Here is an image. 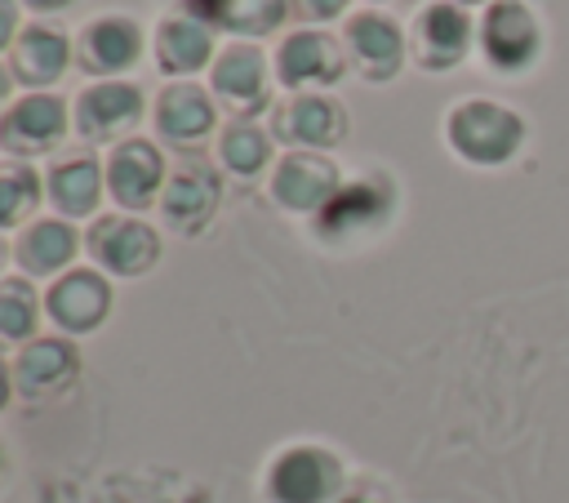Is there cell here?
<instances>
[{
  "label": "cell",
  "mask_w": 569,
  "mask_h": 503,
  "mask_svg": "<svg viewBox=\"0 0 569 503\" xmlns=\"http://www.w3.org/2000/svg\"><path fill=\"white\" fill-rule=\"evenodd\" d=\"M18 31V0H0V49L13 40Z\"/></svg>",
  "instance_id": "28"
},
{
  "label": "cell",
  "mask_w": 569,
  "mask_h": 503,
  "mask_svg": "<svg viewBox=\"0 0 569 503\" xmlns=\"http://www.w3.org/2000/svg\"><path fill=\"white\" fill-rule=\"evenodd\" d=\"M76 227L62 223V218H36L22 227L18 245H13V258L27 276H53L62 272L71 258H76Z\"/></svg>",
  "instance_id": "21"
},
{
  "label": "cell",
  "mask_w": 569,
  "mask_h": 503,
  "mask_svg": "<svg viewBox=\"0 0 569 503\" xmlns=\"http://www.w3.org/2000/svg\"><path fill=\"white\" fill-rule=\"evenodd\" d=\"M80 378V352L71 338H31L13 361V392L27 405H49Z\"/></svg>",
  "instance_id": "4"
},
{
  "label": "cell",
  "mask_w": 569,
  "mask_h": 503,
  "mask_svg": "<svg viewBox=\"0 0 569 503\" xmlns=\"http://www.w3.org/2000/svg\"><path fill=\"white\" fill-rule=\"evenodd\" d=\"M480 45L498 71H520L538 53V18L520 0H498L480 22Z\"/></svg>",
  "instance_id": "13"
},
{
  "label": "cell",
  "mask_w": 569,
  "mask_h": 503,
  "mask_svg": "<svg viewBox=\"0 0 569 503\" xmlns=\"http://www.w3.org/2000/svg\"><path fill=\"white\" fill-rule=\"evenodd\" d=\"M89 254L98 267H107L111 276H142L156 267L160 258V236L142 223V218H120V214H107L89 227L84 236Z\"/></svg>",
  "instance_id": "6"
},
{
  "label": "cell",
  "mask_w": 569,
  "mask_h": 503,
  "mask_svg": "<svg viewBox=\"0 0 569 503\" xmlns=\"http://www.w3.org/2000/svg\"><path fill=\"white\" fill-rule=\"evenodd\" d=\"M293 18H311V22H329L347 9V0H289Z\"/></svg>",
  "instance_id": "27"
},
{
  "label": "cell",
  "mask_w": 569,
  "mask_h": 503,
  "mask_svg": "<svg viewBox=\"0 0 569 503\" xmlns=\"http://www.w3.org/2000/svg\"><path fill=\"white\" fill-rule=\"evenodd\" d=\"M9 89H13V71H4V67H0V102L9 98Z\"/></svg>",
  "instance_id": "32"
},
{
  "label": "cell",
  "mask_w": 569,
  "mask_h": 503,
  "mask_svg": "<svg viewBox=\"0 0 569 503\" xmlns=\"http://www.w3.org/2000/svg\"><path fill=\"white\" fill-rule=\"evenodd\" d=\"M49 200L67 218H84L102 200V165L93 156H67L49 169Z\"/></svg>",
  "instance_id": "23"
},
{
  "label": "cell",
  "mask_w": 569,
  "mask_h": 503,
  "mask_svg": "<svg viewBox=\"0 0 569 503\" xmlns=\"http://www.w3.org/2000/svg\"><path fill=\"white\" fill-rule=\"evenodd\" d=\"M467 40H471V22L458 4H427L413 27V58L427 71H445V67L462 62Z\"/></svg>",
  "instance_id": "18"
},
{
  "label": "cell",
  "mask_w": 569,
  "mask_h": 503,
  "mask_svg": "<svg viewBox=\"0 0 569 503\" xmlns=\"http://www.w3.org/2000/svg\"><path fill=\"white\" fill-rule=\"evenodd\" d=\"M391 205H396V196L387 183L360 178L351 187H338L333 200L316 214V236L329 245H347L356 236H369L391 218Z\"/></svg>",
  "instance_id": "5"
},
{
  "label": "cell",
  "mask_w": 569,
  "mask_h": 503,
  "mask_svg": "<svg viewBox=\"0 0 569 503\" xmlns=\"http://www.w3.org/2000/svg\"><path fill=\"white\" fill-rule=\"evenodd\" d=\"M62 134H67V102L58 93L36 89L0 116V151H9L13 160L44 156L49 147L62 142Z\"/></svg>",
  "instance_id": "7"
},
{
  "label": "cell",
  "mask_w": 569,
  "mask_h": 503,
  "mask_svg": "<svg viewBox=\"0 0 569 503\" xmlns=\"http://www.w3.org/2000/svg\"><path fill=\"white\" fill-rule=\"evenodd\" d=\"M271 156V142L267 134L253 125V120H231L218 138V160L236 174V178H253Z\"/></svg>",
  "instance_id": "24"
},
{
  "label": "cell",
  "mask_w": 569,
  "mask_h": 503,
  "mask_svg": "<svg viewBox=\"0 0 569 503\" xmlns=\"http://www.w3.org/2000/svg\"><path fill=\"white\" fill-rule=\"evenodd\" d=\"M22 4H31L36 13H53V9H67L71 0H22Z\"/></svg>",
  "instance_id": "30"
},
{
  "label": "cell",
  "mask_w": 569,
  "mask_h": 503,
  "mask_svg": "<svg viewBox=\"0 0 569 503\" xmlns=\"http://www.w3.org/2000/svg\"><path fill=\"white\" fill-rule=\"evenodd\" d=\"M0 263H4V240H0Z\"/></svg>",
  "instance_id": "34"
},
{
  "label": "cell",
  "mask_w": 569,
  "mask_h": 503,
  "mask_svg": "<svg viewBox=\"0 0 569 503\" xmlns=\"http://www.w3.org/2000/svg\"><path fill=\"white\" fill-rule=\"evenodd\" d=\"M67 62H71L67 36H62L58 27L36 22V27H22V31H18L9 71H13V80H22V85L36 89V85H53V80L67 71Z\"/></svg>",
  "instance_id": "20"
},
{
  "label": "cell",
  "mask_w": 569,
  "mask_h": 503,
  "mask_svg": "<svg viewBox=\"0 0 569 503\" xmlns=\"http://www.w3.org/2000/svg\"><path fill=\"white\" fill-rule=\"evenodd\" d=\"M213 58V36L204 22L178 13V18H164L160 31H156V62L160 71L169 76H191L196 67H204Z\"/></svg>",
  "instance_id": "22"
},
{
  "label": "cell",
  "mask_w": 569,
  "mask_h": 503,
  "mask_svg": "<svg viewBox=\"0 0 569 503\" xmlns=\"http://www.w3.org/2000/svg\"><path fill=\"white\" fill-rule=\"evenodd\" d=\"M338 169L329 156L320 151H289L280 165H276V178H271V196L276 205L293 209V214H320L333 191H338Z\"/></svg>",
  "instance_id": "11"
},
{
  "label": "cell",
  "mask_w": 569,
  "mask_h": 503,
  "mask_svg": "<svg viewBox=\"0 0 569 503\" xmlns=\"http://www.w3.org/2000/svg\"><path fill=\"white\" fill-rule=\"evenodd\" d=\"M338 490H342V463L320 445H293L267 472L271 503H329L338 499Z\"/></svg>",
  "instance_id": "3"
},
{
  "label": "cell",
  "mask_w": 569,
  "mask_h": 503,
  "mask_svg": "<svg viewBox=\"0 0 569 503\" xmlns=\"http://www.w3.org/2000/svg\"><path fill=\"white\" fill-rule=\"evenodd\" d=\"M40 320V298L27 276H4L0 280V338L9 343H31Z\"/></svg>",
  "instance_id": "25"
},
{
  "label": "cell",
  "mask_w": 569,
  "mask_h": 503,
  "mask_svg": "<svg viewBox=\"0 0 569 503\" xmlns=\"http://www.w3.org/2000/svg\"><path fill=\"white\" fill-rule=\"evenodd\" d=\"M271 134L289 147H333L347 138V111L342 102L325 98V93H298L289 102L276 107V120H271Z\"/></svg>",
  "instance_id": "10"
},
{
  "label": "cell",
  "mask_w": 569,
  "mask_h": 503,
  "mask_svg": "<svg viewBox=\"0 0 569 503\" xmlns=\"http://www.w3.org/2000/svg\"><path fill=\"white\" fill-rule=\"evenodd\" d=\"M0 472H4V450H0Z\"/></svg>",
  "instance_id": "33"
},
{
  "label": "cell",
  "mask_w": 569,
  "mask_h": 503,
  "mask_svg": "<svg viewBox=\"0 0 569 503\" xmlns=\"http://www.w3.org/2000/svg\"><path fill=\"white\" fill-rule=\"evenodd\" d=\"M338 503H387L382 494H365V490H356V494H347V499H338Z\"/></svg>",
  "instance_id": "31"
},
{
  "label": "cell",
  "mask_w": 569,
  "mask_h": 503,
  "mask_svg": "<svg viewBox=\"0 0 569 503\" xmlns=\"http://www.w3.org/2000/svg\"><path fill=\"white\" fill-rule=\"evenodd\" d=\"M462 4H480V0H462Z\"/></svg>",
  "instance_id": "35"
},
{
  "label": "cell",
  "mask_w": 569,
  "mask_h": 503,
  "mask_svg": "<svg viewBox=\"0 0 569 503\" xmlns=\"http://www.w3.org/2000/svg\"><path fill=\"white\" fill-rule=\"evenodd\" d=\"M213 120H218L213 93L200 89V85H191V80L169 85L160 93V102H156V129L173 147H200L213 134Z\"/></svg>",
  "instance_id": "16"
},
{
  "label": "cell",
  "mask_w": 569,
  "mask_h": 503,
  "mask_svg": "<svg viewBox=\"0 0 569 503\" xmlns=\"http://www.w3.org/2000/svg\"><path fill=\"white\" fill-rule=\"evenodd\" d=\"M44 312L67 334H93L111 312V285L98 272L76 267V272L53 280V289L44 294Z\"/></svg>",
  "instance_id": "12"
},
{
  "label": "cell",
  "mask_w": 569,
  "mask_h": 503,
  "mask_svg": "<svg viewBox=\"0 0 569 503\" xmlns=\"http://www.w3.org/2000/svg\"><path fill=\"white\" fill-rule=\"evenodd\" d=\"M347 45H351V62L365 80H391L405 62V36L382 13H356L347 22Z\"/></svg>",
  "instance_id": "19"
},
{
  "label": "cell",
  "mask_w": 569,
  "mask_h": 503,
  "mask_svg": "<svg viewBox=\"0 0 569 503\" xmlns=\"http://www.w3.org/2000/svg\"><path fill=\"white\" fill-rule=\"evenodd\" d=\"M209 93L236 111V120H253L267 107V62L253 45H231L213 58Z\"/></svg>",
  "instance_id": "9"
},
{
  "label": "cell",
  "mask_w": 569,
  "mask_h": 503,
  "mask_svg": "<svg viewBox=\"0 0 569 503\" xmlns=\"http://www.w3.org/2000/svg\"><path fill=\"white\" fill-rule=\"evenodd\" d=\"M138 49H142L138 22H129V18L116 13V18H98V22H89L80 31L76 62L89 76H116V71H124V67L138 62Z\"/></svg>",
  "instance_id": "17"
},
{
  "label": "cell",
  "mask_w": 569,
  "mask_h": 503,
  "mask_svg": "<svg viewBox=\"0 0 569 503\" xmlns=\"http://www.w3.org/2000/svg\"><path fill=\"white\" fill-rule=\"evenodd\" d=\"M9 392H13V369L0 361V410L9 405Z\"/></svg>",
  "instance_id": "29"
},
{
  "label": "cell",
  "mask_w": 569,
  "mask_h": 503,
  "mask_svg": "<svg viewBox=\"0 0 569 503\" xmlns=\"http://www.w3.org/2000/svg\"><path fill=\"white\" fill-rule=\"evenodd\" d=\"M276 71L289 89H307V85H338V76L347 71V58L338 49L333 36L325 31H293L280 53H276Z\"/></svg>",
  "instance_id": "15"
},
{
  "label": "cell",
  "mask_w": 569,
  "mask_h": 503,
  "mask_svg": "<svg viewBox=\"0 0 569 503\" xmlns=\"http://www.w3.org/2000/svg\"><path fill=\"white\" fill-rule=\"evenodd\" d=\"M218 200H222L218 169L200 151L178 156V165H173V174L164 178V191H160L164 223L173 231H182V236H200L209 227V218L218 214Z\"/></svg>",
  "instance_id": "1"
},
{
  "label": "cell",
  "mask_w": 569,
  "mask_h": 503,
  "mask_svg": "<svg viewBox=\"0 0 569 503\" xmlns=\"http://www.w3.org/2000/svg\"><path fill=\"white\" fill-rule=\"evenodd\" d=\"M520 138H525L520 116L498 102H462L449 111V142L458 156L476 165H502L507 156H516Z\"/></svg>",
  "instance_id": "2"
},
{
  "label": "cell",
  "mask_w": 569,
  "mask_h": 503,
  "mask_svg": "<svg viewBox=\"0 0 569 503\" xmlns=\"http://www.w3.org/2000/svg\"><path fill=\"white\" fill-rule=\"evenodd\" d=\"M164 187V156L156 151V142L142 138H124L111 160H107V191L120 209L142 214Z\"/></svg>",
  "instance_id": "8"
},
{
  "label": "cell",
  "mask_w": 569,
  "mask_h": 503,
  "mask_svg": "<svg viewBox=\"0 0 569 503\" xmlns=\"http://www.w3.org/2000/svg\"><path fill=\"white\" fill-rule=\"evenodd\" d=\"M36 205H40V174L22 160L0 169V231L27 223L36 214Z\"/></svg>",
  "instance_id": "26"
},
{
  "label": "cell",
  "mask_w": 569,
  "mask_h": 503,
  "mask_svg": "<svg viewBox=\"0 0 569 503\" xmlns=\"http://www.w3.org/2000/svg\"><path fill=\"white\" fill-rule=\"evenodd\" d=\"M138 120H142V89H133L124 80L93 85L76 102V134L84 142H111V138L129 134Z\"/></svg>",
  "instance_id": "14"
}]
</instances>
